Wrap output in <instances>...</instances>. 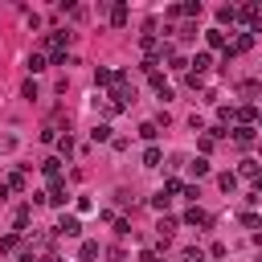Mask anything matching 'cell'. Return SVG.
Returning <instances> with one entry per match:
<instances>
[{
  "label": "cell",
  "mask_w": 262,
  "mask_h": 262,
  "mask_svg": "<svg viewBox=\"0 0 262 262\" xmlns=\"http://www.w3.org/2000/svg\"><path fill=\"white\" fill-rule=\"evenodd\" d=\"M184 225H201V229H209L213 221H209V213H205V209H196V205H192V209L184 213Z\"/></svg>",
  "instance_id": "6da1fadb"
},
{
  "label": "cell",
  "mask_w": 262,
  "mask_h": 262,
  "mask_svg": "<svg viewBox=\"0 0 262 262\" xmlns=\"http://www.w3.org/2000/svg\"><path fill=\"white\" fill-rule=\"evenodd\" d=\"M57 233H66V237H78V233H82V221H78V217H61V221H57Z\"/></svg>",
  "instance_id": "7a4b0ae2"
},
{
  "label": "cell",
  "mask_w": 262,
  "mask_h": 262,
  "mask_svg": "<svg viewBox=\"0 0 262 262\" xmlns=\"http://www.w3.org/2000/svg\"><path fill=\"white\" fill-rule=\"evenodd\" d=\"M250 45H254V33H237V37H233V45H229V53H246Z\"/></svg>",
  "instance_id": "3957f363"
},
{
  "label": "cell",
  "mask_w": 262,
  "mask_h": 262,
  "mask_svg": "<svg viewBox=\"0 0 262 262\" xmlns=\"http://www.w3.org/2000/svg\"><path fill=\"white\" fill-rule=\"evenodd\" d=\"M217 20H221V25H233V20H237V4H221V8H217Z\"/></svg>",
  "instance_id": "277c9868"
},
{
  "label": "cell",
  "mask_w": 262,
  "mask_h": 262,
  "mask_svg": "<svg viewBox=\"0 0 262 262\" xmlns=\"http://www.w3.org/2000/svg\"><path fill=\"white\" fill-rule=\"evenodd\" d=\"M160 164H164V151L160 147H147L143 151V168H160Z\"/></svg>",
  "instance_id": "5b68a950"
},
{
  "label": "cell",
  "mask_w": 262,
  "mask_h": 262,
  "mask_svg": "<svg viewBox=\"0 0 262 262\" xmlns=\"http://www.w3.org/2000/svg\"><path fill=\"white\" fill-rule=\"evenodd\" d=\"M41 172H45L49 180H57V172H61V160H57V156H49V160H41Z\"/></svg>",
  "instance_id": "8992f818"
},
{
  "label": "cell",
  "mask_w": 262,
  "mask_h": 262,
  "mask_svg": "<svg viewBox=\"0 0 262 262\" xmlns=\"http://www.w3.org/2000/svg\"><path fill=\"white\" fill-rule=\"evenodd\" d=\"M4 184H8V192H25V188H29V180H25V172H12V176H8Z\"/></svg>",
  "instance_id": "52a82bcc"
},
{
  "label": "cell",
  "mask_w": 262,
  "mask_h": 262,
  "mask_svg": "<svg viewBox=\"0 0 262 262\" xmlns=\"http://www.w3.org/2000/svg\"><path fill=\"white\" fill-rule=\"evenodd\" d=\"M0 250H4V254H16V250H20V233H4V237H0Z\"/></svg>",
  "instance_id": "ba28073f"
},
{
  "label": "cell",
  "mask_w": 262,
  "mask_h": 262,
  "mask_svg": "<svg viewBox=\"0 0 262 262\" xmlns=\"http://www.w3.org/2000/svg\"><path fill=\"white\" fill-rule=\"evenodd\" d=\"M78 258H82V262H94V258H98V242H82V246H78Z\"/></svg>",
  "instance_id": "9c48e42d"
},
{
  "label": "cell",
  "mask_w": 262,
  "mask_h": 262,
  "mask_svg": "<svg viewBox=\"0 0 262 262\" xmlns=\"http://www.w3.org/2000/svg\"><path fill=\"white\" fill-rule=\"evenodd\" d=\"M111 25H115V29L127 25V4H115V8H111Z\"/></svg>",
  "instance_id": "30bf717a"
},
{
  "label": "cell",
  "mask_w": 262,
  "mask_h": 262,
  "mask_svg": "<svg viewBox=\"0 0 262 262\" xmlns=\"http://www.w3.org/2000/svg\"><path fill=\"white\" fill-rule=\"evenodd\" d=\"M233 143H237V147L254 143V127H237V131H233Z\"/></svg>",
  "instance_id": "8fae6325"
},
{
  "label": "cell",
  "mask_w": 262,
  "mask_h": 262,
  "mask_svg": "<svg viewBox=\"0 0 262 262\" xmlns=\"http://www.w3.org/2000/svg\"><path fill=\"white\" fill-rule=\"evenodd\" d=\"M49 201H53V205H66V184H61V180L49 184Z\"/></svg>",
  "instance_id": "7c38bea8"
},
{
  "label": "cell",
  "mask_w": 262,
  "mask_h": 262,
  "mask_svg": "<svg viewBox=\"0 0 262 262\" xmlns=\"http://www.w3.org/2000/svg\"><path fill=\"white\" fill-rule=\"evenodd\" d=\"M205 41H209L213 49H225V33H221V29H209V33H205Z\"/></svg>",
  "instance_id": "4fadbf2b"
},
{
  "label": "cell",
  "mask_w": 262,
  "mask_h": 262,
  "mask_svg": "<svg viewBox=\"0 0 262 262\" xmlns=\"http://www.w3.org/2000/svg\"><path fill=\"white\" fill-rule=\"evenodd\" d=\"M188 66H196V78H201V74H205V70L213 66V57H209V53H196V57H192Z\"/></svg>",
  "instance_id": "5bb4252c"
},
{
  "label": "cell",
  "mask_w": 262,
  "mask_h": 262,
  "mask_svg": "<svg viewBox=\"0 0 262 262\" xmlns=\"http://www.w3.org/2000/svg\"><path fill=\"white\" fill-rule=\"evenodd\" d=\"M94 86H115V70H94Z\"/></svg>",
  "instance_id": "9a60e30c"
},
{
  "label": "cell",
  "mask_w": 262,
  "mask_h": 262,
  "mask_svg": "<svg viewBox=\"0 0 262 262\" xmlns=\"http://www.w3.org/2000/svg\"><path fill=\"white\" fill-rule=\"evenodd\" d=\"M156 229H160V242H168V237H172V229H176V221H172V217H160V225H156Z\"/></svg>",
  "instance_id": "2e32d148"
},
{
  "label": "cell",
  "mask_w": 262,
  "mask_h": 262,
  "mask_svg": "<svg viewBox=\"0 0 262 262\" xmlns=\"http://www.w3.org/2000/svg\"><path fill=\"white\" fill-rule=\"evenodd\" d=\"M12 151H16V135L4 131V135H0V156H12Z\"/></svg>",
  "instance_id": "e0dca14e"
},
{
  "label": "cell",
  "mask_w": 262,
  "mask_h": 262,
  "mask_svg": "<svg viewBox=\"0 0 262 262\" xmlns=\"http://www.w3.org/2000/svg\"><path fill=\"white\" fill-rule=\"evenodd\" d=\"M90 139H94V143H106V139H111V127H106V123H98V127L90 131Z\"/></svg>",
  "instance_id": "ac0fdd59"
},
{
  "label": "cell",
  "mask_w": 262,
  "mask_h": 262,
  "mask_svg": "<svg viewBox=\"0 0 262 262\" xmlns=\"http://www.w3.org/2000/svg\"><path fill=\"white\" fill-rule=\"evenodd\" d=\"M160 135V123H139V139H156Z\"/></svg>",
  "instance_id": "d6986e66"
},
{
  "label": "cell",
  "mask_w": 262,
  "mask_h": 262,
  "mask_svg": "<svg viewBox=\"0 0 262 262\" xmlns=\"http://www.w3.org/2000/svg\"><path fill=\"white\" fill-rule=\"evenodd\" d=\"M217 184H221L225 192H233V188H237V176H233V172H221V176H217Z\"/></svg>",
  "instance_id": "ffe728a7"
},
{
  "label": "cell",
  "mask_w": 262,
  "mask_h": 262,
  "mask_svg": "<svg viewBox=\"0 0 262 262\" xmlns=\"http://www.w3.org/2000/svg\"><path fill=\"white\" fill-rule=\"evenodd\" d=\"M45 66H49V61H45V57H41V53H33V57H29V74H41V70H45Z\"/></svg>",
  "instance_id": "44dd1931"
},
{
  "label": "cell",
  "mask_w": 262,
  "mask_h": 262,
  "mask_svg": "<svg viewBox=\"0 0 262 262\" xmlns=\"http://www.w3.org/2000/svg\"><path fill=\"white\" fill-rule=\"evenodd\" d=\"M168 201H172V196H168V192H164V188H160V192H156V196H151V209H160V213H164V209H168Z\"/></svg>",
  "instance_id": "7402d4cb"
},
{
  "label": "cell",
  "mask_w": 262,
  "mask_h": 262,
  "mask_svg": "<svg viewBox=\"0 0 262 262\" xmlns=\"http://www.w3.org/2000/svg\"><path fill=\"white\" fill-rule=\"evenodd\" d=\"M139 45H143V49H147V53H156V49H160V41H156V37H151V33H143V37H139Z\"/></svg>",
  "instance_id": "603a6c76"
},
{
  "label": "cell",
  "mask_w": 262,
  "mask_h": 262,
  "mask_svg": "<svg viewBox=\"0 0 262 262\" xmlns=\"http://www.w3.org/2000/svg\"><path fill=\"white\" fill-rule=\"evenodd\" d=\"M57 151H61V156H70V151H74V139H70V135H61V139H57Z\"/></svg>",
  "instance_id": "cb8c5ba5"
},
{
  "label": "cell",
  "mask_w": 262,
  "mask_h": 262,
  "mask_svg": "<svg viewBox=\"0 0 262 262\" xmlns=\"http://www.w3.org/2000/svg\"><path fill=\"white\" fill-rule=\"evenodd\" d=\"M242 176H254V180H258V164H254V160H242Z\"/></svg>",
  "instance_id": "d4e9b609"
},
{
  "label": "cell",
  "mask_w": 262,
  "mask_h": 262,
  "mask_svg": "<svg viewBox=\"0 0 262 262\" xmlns=\"http://www.w3.org/2000/svg\"><path fill=\"white\" fill-rule=\"evenodd\" d=\"M25 225H29V205H20V209H16V229H25Z\"/></svg>",
  "instance_id": "484cf974"
},
{
  "label": "cell",
  "mask_w": 262,
  "mask_h": 262,
  "mask_svg": "<svg viewBox=\"0 0 262 262\" xmlns=\"http://www.w3.org/2000/svg\"><path fill=\"white\" fill-rule=\"evenodd\" d=\"M106 262H127V254H123L119 246H111V250H106Z\"/></svg>",
  "instance_id": "4316f807"
},
{
  "label": "cell",
  "mask_w": 262,
  "mask_h": 262,
  "mask_svg": "<svg viewBox=\"0 0 262 262\" xmlns=\"http://www.w3.org/2000/svg\"><path fill=\"white\" fill-rule=\"evenodd\" d=\"M20 94H25V98H37V82H33V78H29V82H25V86H20Z\"/></svg>",
  "instance_id": "83f0119b"
},
{
  "label": "cell",
  "mask_w": 262,
  "mask_h": 262,
  "mask_svg": "<svg viewBox=\"0 0 262 262\" xmlns=\"http://www.w3.org/2000/svg\"><path fill=\"white\" fill-rule=\"evenodd\" d=\"M188 168H192V176H205V172H209V164H205V160H192Z\"/></svg>",
  "instance_id": "f1b7e54d"
},
{
  "label": "cell",
  "mask_w": 262,
  "mask_h": 262,
  "mask_svg": "<svg viewBox=\"0 0 262 262\" xmlns=\"http://www.w3.org/2000/svg\"><path fill=\"white\" fill-rule=\"evenodd\" d=\"M143 262H160V254L156 250H143Z\"/></svg>",
  "instance_id": "f546056e"
},
{
  "label": "cell",
  "mask_w": 262,
  "mask_h": 262,
  "mask_svg": "<svg viewBox=\"0 0 262 262\" xmlns=\"http://www.w3.org/2000/svg\"><path fill=\"white\" fill-rule=\"evenodd\" d=\"M37 262H61V258H57V254H41Z\"/></svg>",
  "instance_id": "4dcf8cb0"
},
{
  "label": "cell",
  "mask_w": 262,
  "mask_h": 262,
  "mask_svg": "<svg viewBox=\"0 0 262 262\" xmlns=\"http://www.w3.org/2000/svg\"><path fill=\"white\" fill-rule=\"evenodd\" d=\"M254 192H258V196H262V176H258V180H254Z\"/></svg>",
  "instance_id": "1f68e13d"
},
{
  "label": "cell",
  "mask_w": 262,
  "mask_h": 262,
  "mask_svg": "<svg viewBox=\"0 0 262 262\" xmlns=\"http://www.w3.org/2000/svg\"><path fill=\"white\" fill-rule=\"evenodd\" d=\"M258 123H262V115H258Z\"/></svg>",
  "instance_id": "d6a6232c"
}]
</instances>
